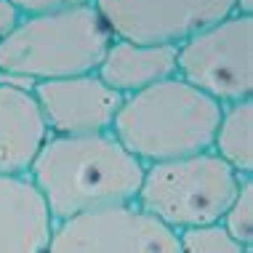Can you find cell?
<instances>
[{"label":"cell","mask_w":253,"mask_h":253,"mask_svg":"<svg viewBox=\"0 0 253 253\" xmlns=\"http://www.w3.org/2000/svg\"><path fill=\"white\" fill-rule=\"evenodd\" d=\"M45 253H179V240L131 203L53 224Z\"/></svg>","instance_id":"52a82bcc"},{"label":"cell","mask_w":253,"mask_h":253,"mask_svg":"<svg viewBox=\"0 0 253 253\" xmlns=\"http://www.w3.org/2000/svg\"><path fill=\"white\" fill-rule=\"evenodd\" d=\"M24 16L35 13H51V11H64V8H78V5H93V0H11Z\"/></svg>","instance_id":"9a60e30c"},{"label":"cell","mask_w":253,"mask_h":253,"mask_svg":"<svg viewBox=\"0 0 253 253\" xmlns=\"http://www.w3.org/2000/svg\"><path fill=\"white\" fill-rule=\"evenodd\" d=\"M221 104L181 78L123 96L109 133L141 166L200 155L213 149Z\"/></svg>","instance_id":"7a4b0ae2"},{"label":"cell","mask_w":253,"mask_h":253,"mask_svg":"<svg viewBox=\"0 0 253 253\" xmlns=\"http://www.w3.org/2000/svg\"><path fill=\"white\" fill-rule=\"evenodd\" d=\"M144 166L112 133L48 136L27 179L35 184L53 224L104 208L131 205Z\"/></svg>","instance_id":"6da1fadb"},{"label":"cell","mask_w":253,"mask_h":253,"mask_svg":"<svg viewBox=\"0 0 253 253\" xmlns=\"http://www.w3.org/2000/svg\"><path fill=\"white\" fill-rule=\"evenodd\" d=\"M237 13L240 16H253V0H237Z\"/></svg>","instance_id":"e0dca14e"},{"label":"cell","mask_w":253,"mask_h":253,"mask_svg":"<svg viewBox=\"0 0 253 253\" xmlns=\"http://www.w3.org/2000/svg\"><path fill=\"white\" fill-rule=\"evenodd\" d=\"M22 19H24V13L19 11L11 0H0V40L8 38L11 32L22 24Z\"/></svg>","instance_id":"2e32d148"},{"label":"cell","mask_w":253,"mask_h":253,"mask_svg":"<svg viewBox=\"0 0 253 253\" xmlns=\"http://www.w3.org/2000/svg\"><path fill=\"white\" fill-rule=\"evenodd\" d=\"M218 224L240 245L253 248V179H243L235 200L229 203Z\"/></svg>","instance_id":"5bb4252c"},{"label":"cell","mask_w":253,"mask_h":253,"mask_svg":"<svg viewBox=\"0 0 253 253\" xmlns=\"http://www.w3.org/2000/svg\"><path fill=\"white\" fill-rule=\"evenodd\" d=\"M243 179H253V99L221 107L213 149Z\"/></svg>","instance_id":"7c38bea8"},{"label":"cell","mask_w":253,"mask_h":253,"mask_svg":"<svg viewBox=\"0 0 253 253\" xmlns=\"http://www.w3.org/2000/svg\"><path fill=\"white\" fill-rule=\"evenodd\" d=\"M48 139L32 91L0 83V176H27Z\"/></svg>","instance_id":"30bf717a"},{"label":"cell","mask_w":253,"mask_h":253,"mask_svg":"<svg viewBox=\"0 0 253 253\" xmlns=\"http://www.w3.org/2000/svg\"><path fill=\"white\" fill-rule=\"evenodd\" d=\"M243 176L216 152H200L144 166L133 205L170 232L218 224L235 200Z\"/></svg>","instance_id":"277c9868"},{"label":"cell","mask_w":253,"mask_h":253,"mask_svg":"<svg viewBox=\"0 0 253 253\" xmlns=\"http://www.w3.org/2000/svg\"><path fill=\"white\" fill-rule=\"evenodd\" d=\"M176 78L221 107L251 99L253 16L232 13L176 45Z\"/></svg>","instance_id":"5b68a950"},{"label":"cell","mask_w":253,"mask_h":253,"mask_svg":"<svg viewBox=\"0 0 253 253\" xmlns=\"http://www.w3.org/2000/svg\"><path fill=\"white\" fill-rule=\"evenodd\" d=\"M179 253H253L229 235L221 224H208V227H192L176 232Z\"/></svg>","instance_id":"4fadbf2b"},{"label":"cell","mask_w":253,"mask_h":253,"mask_svg":"<svg viewBox=\"0 0 253 253\" xmlns=\"http://www.w3.org/2000/svg\"><path fill=\"white\" fill-rule=\"evenodd\" d=\"M112 43V32L93 5L24 16L0 40V72L32 83L96 72Z\"/></svg>","instance_id":"3957f363"},{"label":"cell","mask_w":253,"mask_h":253,"mask_svg":"<svg viewBox=\"0 0 253 253\" xmlns=\"http://www.w3.org/2000/svg\"><path fill=\"white\" fill-rule=\"evenodd\" d=\"M53 218L27 176H0V253H45Z\"/></svg>","instance_id":"9c48e42d"},{"label":"cell","mask_w":253,"mask_h":253,"mask_svg":"<svg viewBox=\"0 0 253 253\" xmlns=\"http://www.w3.org/2000/svg\"><path fill=\"white\" fill-rule=\"evenodd\" d=\"M112 38L139 45H181L237 13V0H93Z\"/></svg>","instance_id":"8992f818"},{"label":"cell","mask_w":253,"mask_h":253,"mask_svg":"<svg viewBox=\"0 0 253 253\" xmlns=\"http://www.w3.org/2000/svg\"><path fill=\"white\" fill-rule=\"evenodd\" d=\"M48 136L107 133L123 96L101 83L96 72L61 80H40L32 85Z\"/></svg>","instance_id":"ba28073f"},{"label":"cell","mask_w":253,"mask_h":253,"mask_svg":"<svg viewBox=\"0 0 253 253\" xmlns=\"http://www.w3.org/2000/svg\"><path fill=\"white\" fill-rule=\"evenodd\" d=\"M96 75L115 93L131 96L160 80L176 78V45H139L112 38Z\"/></svg>","instance_id":"8fae6325"}]
</instances>
